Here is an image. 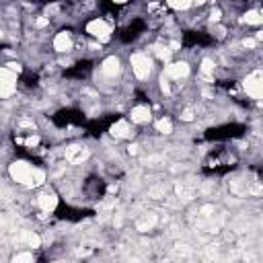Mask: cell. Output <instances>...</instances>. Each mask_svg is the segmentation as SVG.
Wrapping results in <instances>:
<instances>
[{"label": "cell", "instance_id": "cell-1", "mask_svg": "<svg viewBox=\"0 0 263 263\" xmlns=\"http://www.w3.org/2000/svg\"><path fill=\"white\" fill-rule=\"evenodd\" d=\"M8 173H11L13 181H16V183H21L25 187H39L41 183L45 181V173L41 169H33L29 162L25 161H16L11 164V169H8Z\"/></svg>", "mask_w": 263, "mask_h": 263}, {"label": "cell", "instance_id": "cell-2", "mask_svg": "<svg viewBox=\"0 0 263 263\" xmlns=\"http://www.w3.org/2000/svg\"><path fill=\"white\" fill-rule=\"evenodd\" d=\"M130 64H132V72H134V76H136L138 80H144V78L150 76V72H152V60L148 58V54H142V52L132 54Z\"/></svg>", "mask_w": 263, "mask_h": 263}, {"label": "cell", "instance_id": "cell-3", "mask_svg": "<svg viewBox=\"0 0 263 263\" xmlns=\"http://www.w3.org/2000/svg\"><path fill=\"white\" fill-rule=\"evenodd\" d=\"M243 87H245L247 95H249L251 99H261V93H263V74H261V70L251 72L249 76L245 78Z\"/></svg>", "mask_w": 263, "mask_h": 263}, {"label": "cell", "instance_id": "cell-4", "mask_svg": "<svg viewBox=\"0 0 263 263\" xmlns=\"http://www.w3.org/2000/svg\"><path fill=\"white\" fill-rule=\"evenodd\" d=\"M16 88V72L11 68H0V97L6 99L15 93Z\"/></svg>", "mask_w": 263, "mask_h": 263}, {"label": "cell", "instance_id": "cell-5", "mask_svg": "<svg viewBox=\"0 0 263 263\" xmlns=\"http://www.w3.org/2000/svg\"><path fill=\"white\" fill-rule=\"evenodd\" d=\"M87 31H88L93 37H97L99 41H107V39L111 37V27H109V23L103 21V19L90 21V23L87 25Z\"/></svg>", "mask_w": 263, "mask_h": 263}, {"label": "cell", "instance_id": "cell-6", "mask_svg": "<svg viewBox=\"0 0 263 263\" xmlns=\"http://www.w3.org/2000/svg\"><path fill=\"white\" fill-rule=\"evenodd\" d=\"M169 80H183L189 76V64L187 62H175V64H169L164 68V74Z\"/></svg>", "mask_w": 263, "mask_h": 263}, {"label": "cell", "instance_id": "cell-7", "mask_svg": "<svg viewBox=\"0 0 263 263\" xmlns=\"http://www.w3.org/2000/svg\"><path fill=\"white\" fill-rule=\"evenodd\" d=\"M88 159V150L85 146H68L66 148V161H68L70 164H80L82 161Z\"/></svg>", "mask_w": 263, "mask_h": 263}, {"label": "cell", "instance_id": "cell-8", "mask_svg": "<svg viewBox=\"0 0 263 263\" xmlns=\"http://www.w3.org/2000/svg\"><path fill=\"white\" fill-rule=\"evenodd\" d=\"M150 117H152V113H150V109H148L146 105H138L130 113L132 123H148V121H150Z\"/></svg>", "mask_w": 263, "mask_h": 263}, {"label": "cell", "instance_id": "cell-9", "mask_svg": "<svg viewBox=\"0 0 263 263\" xmlns=\"http://www.w3.org/2000/svg\"><path fill=\"white\" fill-rule=\"evenodd\" d=\"M54 49L56 52H70L72 49V37H70V33H58L56 39H54Z\"/></svg>", "mask_w": 263, "mask_h": 263}, {"label": "cell", "instance_id": "cell-10", "mask_svg": "<svg viewBox=\"0 0 263 263\" xmlns=\"http://www.w3.org/2000/svg\"><path fill=\"white\" fill-rule=\"evenodd\" d=\"M37 205L41 208V212H54L56 210V205H58V197L54 193H41L37 197Z\"/></svg>", "mask_w": 263, "mask_h": 263}, {"label": "cell", "instance_id": "cell-11", "mask_svg": "<svg viewBox=\"0 0 263 263\" xmlns=\"http://www.w3.org/2000/svg\"><path fill=\"white\" fill-rule=\"evenodd\" d=\"M119 70H121V64H119L117 58H107V60L103 62V66H101V72L109 78H113L115 74H119Z\"/></svg>", "mask_w": 263, "mask_h": 263}, {"label": "cell", "instance_id": "cell-12", "mask_svg": "<svg viewBox=\"0 0 263 263\" xmlns=\"http://www.w3.org/2000/svg\"><path fill=\"white\" fill-rule=\"evenodd\" d=\"M130 132H132V128H130L128 119H119L111 126V136H115V138H128Z\"/></svg>", "mask_w": 263, "mask_h": 263}, {"label": "cell", "instance_id": "cell-13", "mask_svg": "<svg viewBox=\"0 0 263 263\" xmlns=\"http://www.w3.org/2000/svg\"><path fill=\"white\" fill-rule=\"evenodd\" d=\"M16 241H19V243H25L27 247H33V249H37V247L41 245V238H39L35 233H31V230H23Z\"/></svg>", "mask_w": 263, "mask_h": 263}, {"label": "cell", "instance_id": "cell-14", "mask_svg": "<svg viewBox=\"0 0 263 263\" xmlns=\"http://www.w3.org/2000/svg\"><path fill=\"white\" fill-rule=\"evenodd\" d=\"M200 74H202V78L212 80V76H214V62L212 60H204L202 68H200Z\"/></svg>", "mask_w": 263, "mask_h": 263}, {"label": "cell", "instance_id": "cell-15", "mask_svg": "<svg viewBox=\"0 0 263 263\" xmlns=\"http://www.w3.org/2000/svg\"><path fill=\"white\" fill-rule=\"evenodd\" d=\"M154 216H152V214H150V216H144L142 220H140L138 222V230H142V233H146V230H150L152 226H154Z\"/></svg>", "mask_w": 263, "mask_h": 263}, {"label": "cell", "instance_id": "cell-16", "mask_svg": "<svg viewBox=\"0 0 263 263\" xmlns=\"http://www.w3.org/2000/svg\"><path fill=\"white\" fill-rule=\"evenodd\" d=\"M171 8H175V11H185V8L191 6V0H167Z\"/></svg>", "mask_w": 263, "mask_h": 263}, {"label": "cell", "instance_id": "cell-17", "mask_svg": "<svg viewBox=\"0 0 263 263\" xmlns=\"http://www.w3.org/2000/svg\"><path fill=\"white\" fill-rule=\"evenodd\" d=\"M261 15L257 13V11H249V13H247L245 15V23L247 25H261Z\"/></svg>", "mask_w": 263, "mask_h": 263}, {"label": "cell", "instance_id": "cell-18", "mask_svg": "<svg viewBox=\"0 0 263 263\" xmlns=\"http://www.w3.org/2000/svg\"><path fill=\"white\" fill-rule=\"evenodd\" d=\"M156 130H159L161 134H171V132H173V123L169 119H159V121H156Z\"/></svg>", "mask_w": 263, "mask_h": 263}, {"label": "cell", "instance_id": "cell-19", "mask_svg": "<svg viewBox=\"0 0 263 263\" xmlns=\"http://www.w3.org/2000/svg\"><path fill=\"white\" fill-rule=\"evenodd\" d=\"M156 56H159L162 62H169V60H171V47L159 45V47H156Z\"/></svg>", "mask_w": 263, "mask_h": 263}, {"label": "cell", "instance_id": "cell-20", "mask_svg": "<svg viewBox=\"0 0 263 263\" xmlns=\"http://www.w3.org/2000/svg\"><path fill=\"white\" fill-rule=\"evenodd\" d=\"M15 261L19 263V261H33V253H19V255H15Z\"/></svg>", "mask_w": 263, "mask_h": 263}, {"label": "cell", "instance_id": "cell-21", "mask_svg": "<svg viewBox=\"0 0 263 263\" xmlns=\"http://www.w3.org/2000/svg\"><path fill=\"white\" fill-rule=\"evenodd\" d=\"M181 119H183V121H191V119H193V111H191V109L183 111V115H181Z\"/></svg>", "mask_w": 263, "mask_h": 263}, {"label": "cell", "instance_id": "cell-22", "mask_svg": "<svg viewBox=\"0 0 263 263\" xmlns=\"http://www.w3.org/2000/svg\"><path fill=\"white\" fill-rule=\"evenodd\" d=\"M220 15H222V13H220V8H214V11H212V16H210V19H212L214 23H218V21H220Z\"/></svg>", "mask_w": 263, "mask_h": 263}, {"label": "cell", "instance_id": "cell-23", "mask_svg": "<svg viewBox=\"0 0 263 263\" xmlns=\"http://www.w3.org/2000/svg\"><path fill=\"white\" fill-rule=\"evenodd\" d=\"M37 142H39V138H37V136H31V138L25 140V144H27V146H35Z\"/></svg>", "mask_w": 263, "mask_h": 263}, {"label": "cell", "instance_id": "cell-24", "mask_svg": "<svg viewBox=\"0 0 263 263\" xmlns=\"http://www.w3.org/2000/svg\"><path fill=\"white\" fill-rule=\"evenodd\" d=\"M255 45H257L255 39H245V47H255Z\"/></svg>", "mask_w": 263, "mask_h": 263}, {"label": "cell", "instance_id": "cell-25", "mask_svg": "<svg viewBox=\"0 0 263 263\" xmlns=\"http://www.w3.org/2000/svg\"><path fill=\"white\" fill-rule=\"evenodd\" d=\"M47 25V19H37V27H45Z\"/></svg>", "mask_w": 263, "mask_h": 263}, {"label": "cell", "instance_id": "cell-26", "mask_svg": "<svg viewBox=\"0 0 263 263\" xmlns=\"http://www.w3.org/2000/svg\"><path fill=\"white\" fill-rule=\"evenodd\" d=\"M204 2H205V0H191V4H197V6L204 4Z\"/></svg>", "mask_w": 263, "mask_h": 263}, {"label": "cell", "instance_id": "cell-27", "mask_svg": "<svg viewBox=\"0 0 263 263\" xmlns=\"http://www.w3.org/2000/svg\"><path fill=\"white\" fill-rule=\"evenodd\" d=\"M115 4H123V2H128V0H113Z\"/></svg>", "mask_w": 263, "mask_h": 263}, {"label": "cell", "instance_id": "cell-28", "mask_svg": "<svg viewBox=\"0 0 263 263\" xmlns=\"http://www.w3.org/2000/svg\"><path fill=\"white\" fill-rule=\"evenodd\" d=\"M0 37H2V31H0Z\"/></svg>", "mask_w": 263, "mask_h": 263}]
</instances>
